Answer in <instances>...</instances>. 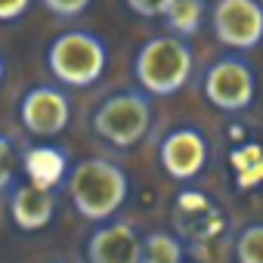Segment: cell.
Returning a JSON list of instances; mask_svg holds the SVG:
<instances>
[{
    "instance_id": "obj_17",
    "label": "cell",
    "mask_w": 263,
    "mask_h": 263,
    "mask_svg": "<svg viewBox=\"0 0 263 263\" xmlns=\"http://www.w3.org/2000/svg\"><path fill=\"white\" fill-rule=\"evenodd\" d=\"M28 7H31V0H0V22H13L25 16Z\"/></svg>"
},
{
    "instance_id": "obj_11",
    "label": "cell",
    "mask_w": 263,
    "mask_h": 263,
    "mask_svg": "<svg viewBox=\"0 0 263 263\" xmlns=\"http://www.w3.org/2000/svg\"><path fill=\"white\" fill-rule=\"evenodd\" d=\"M201 22H204V0H171V7L164 13L167 31L180 41L198 34Z\"/></svg>"
},
{
    "instance_id": "obj_2",
    "label": "cell",
    "mask_w": 263,
    "mask_h": 263,
    "mask_svg": "<svg viewBox=\"0 0 263 263\" xmlns=\"http://www.w3.org/2000/svg\"><path fill=\"white\" fill-rule=\"evenodd\" d=\"M192 47L174 34L149 37L134 59V74L146 96H171L192 78Z\"/></svg>"
},
{
    "instance_id": "obj_12",
    "label": "cell",
    "mask_w": 263,
    "mask_h": 263,
    "mask_svg": "<svg viewBox=\"0 0 263 263\" xmlns=\"http://www.w3.org/2000/svg\"><path fill=\"white\" fill-rule=\"evenodd\" d=\"M140 263H183V245L171 232H149L140 248Z\"/></svg>"
},
{
    "instance_id": "obj_9",
    "label": "cell",
    "mask_w": 263,
    "mask_h": 263,
    "mask_svg": "<svg viewBox=\"0 0 263 263\" xmlns=\"http://www.w3.org/2000/svg\"><path fill=\"white\" fill-rule=\"evenodd\" d=\"M143 238L130 223L99 226L87 238V263H140Z\"/></svg>"
},
{
    "instance_id": "obj_1",
    "label": "cell",
    "mask_w": 263,
    "mask_h": 263,
    "mask_svg": "<svg viewBox=\"0 0 263 263\" xmlns=\"http://www.w3.org/2000/svg\"><path fill=\"white\" fill-rule=\"evenodd\" d=\"M68 195L74 211L84 220L102 223L121 211V204L130 195V180L124 167H118L108 158H84L71 167L68 177Z\"/></svg>"
},
{
    "instance_id": "obj_16",
    "label": "cell",
    "mask_w": 263,
    "mask_h": 263,
    "mask_svg": "<svg viewBox=\"0 0 263 263\" xmlns=\"http://www.w3.org/2000/svg\"><path fill=\"white\" fill-rule=\"evenodd\" d=\"M44 7L53 13V16H62V19H71V16H81L90 0H44Z\"/></svg>"
},
{
    "instance_id": "obj_7",
    "label": "cell",
    "mask_w": 263,
    "mask_h": 263,
    "mask_svg": "<svg viewBox=\"0 0 263 263\" xmlns=\"http://www.w3.org/2000/svg\"><path fill=\"white\" fill-rule=\"evenodd\" d=\"M19 121H22V127L28 130L31 137L53 140V137L62 134V130L68 127V121H71V102L53 84L31 87L22 96V102H19Z\"/></svg>"
},
{
    "instance_id": "obj_8",
    "label": "cell",
    "mask_w": 263,
    "mask_h": 263,
    "mask_svg": "<svg viewBox=\"0 0 263 263\" xmlns=\"http://www.w3.org/2000/svg\"><path fill=\"white\" fill-rule=\"evenodd\" d=\"M208 155H211V146H208L204 134H198L195 127L171 130L158 149L161 167L174 180H195L208 167Z\"/></svg>"
},
{
    "instance_id": "obj_15",
    "label": "cell",
    "mask_w": 263,
    "mask_h": 263,
    "mask_svg": "<svg viewBox=\"0 0 263 263\" xmlns=\"http://www.w3.org/2000/svg\"><path fill=\"white\" fill-rule=\"evenodd\" d=\"M130 13H137L143 19H164L171 0H124Z\"/></svg>"
},
{
    "instance_id": "obj_14",
    "label": "cell",
    "mask_w": 263,
    "mask_h": 263,
    "mask_svg": "<svg viewBox=\"0 0 263 263\" xmlns=\"http://www.w3.org/2000/svg\"><path fill=\"white\" fill-rule=\"evenodd\" d=\"M16 177V149H13V140L0 134V192H4Z\"/></svg>"
},
{
    "instance_id": "obj_10",
    "label": "cell",
    "mask_w": 263,
    "mask_h": 263,
    "mask_svg": "<svg viewBox=\"0 0 263 263\" xmlns=\"http://www.w3.org/2000/svg\"><path fill=\"white\" fill-rule=\"evenodd\" d=\"M10 214H13V223L25 232H41L53 223V214H56V195L47 189V186H19L10 198Z\"/></svg>"
},
{
    "instance_id": "obj_4",
    "label": "cell",
    "mask_w": 263,
    "mask_h": 263,
    "mask_svg": "<svg viewBox=\"0 0 263 263\" xmlns=\"http://www.w3.org/2000/svg\"><path fill=\"white\" fill-rule=\"evenodd\" d=\"M149 127H152V99L143 90L111 93L93 111L96 137H102L118 149H134L137 143H143Z\"/></svg>"
},
{
    "instance_id": "obj_5",
    "label": "cell",
    "mask_w": 263,
    "mask_h": 263,
    "mask_svg": "<svg viewBox=\"0 0 263 263\" xmlns=\"http://www.w3.org/2000/svg\"><path fill=\"white\" fill-rule=\"evenodd\" d=\"M204 96L220 111H245L257 96V74L241 56L217 59L204 74Z\"/></svg>"
},
{
    "instance_id": "obj_18",
    "label": "cell",
    "mask_w": 263,
    "mask_h": 263,
    "mask_svg": "<svg viewBox=\"0 0 263 263\" xmlns=\"http://www.w3.org/2000/svg\"><path fill=\"white\" fill-rule=\"evenodd\" d=\"M4 74H7V62H4V56H0V84H4Z\"/></svg>"
},
{
    "instance_id": "obj_3",
    "label": "cell",
    "mask_w": 263,
    "mask_h": 263,
    "mask_svg": "<svg viewBox=\"0 0 263 263\" xmlns=\"http://www.w3.org/2000/svg\"><path fill=\"white\" fill-rule=\"evenodd\" d=\"M108 65V47L90 31H62L47 47V68L65 87H93Z\"/></svg>"
},
{
    "instance_id": "obj_13",
    "label": "cell",
    "mask_w": 263,
    "mask_h": 263,
    "mask_svg": "<svg viewBox=\"0 0 263 263\" xmlns=\"http://www.w3.org/2000/svg\"><path fill=\"white\" fill-rule=\"evenodd\" d=\"M235 263H263V223H248L238 232Z\"/></svg>"
},
{
    "instance_id": "obj_6",
    "label": "cell",
    "mask_w": 263,
    "mask_h": 263,
    "mask_svg": "<svg viewBox=\"0 0 263 263\" xmlns=\"http://www.w3.org/2000/svg\"><path fill=\"white\" fill-rule=\"evenodd\" d=\"M214 37L238 53L263 44V4L260 0H217L211 10Z\"/></svg>"
}]
</instances>
